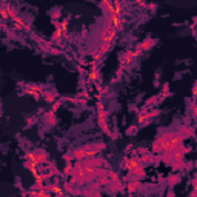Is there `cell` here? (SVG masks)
Segmentation results:
<instances>
[{
  "instance_id": "obj_1",
  "label": "cell",
  "mask_w": 197,
  "mask_h": 197,
  "mask_svg": "<svg viewBox=\"0 0 197 197\" xmlns=\"http://www.w3.org/2000/svg\"><path fill=\"white\" fill-rule=\"evenodd\" d=\"M126 188H128V191L134 193V191H137V189L140 188V185H139V182H131V183L126 185Z\"/></svg>"
}]
</instances>
